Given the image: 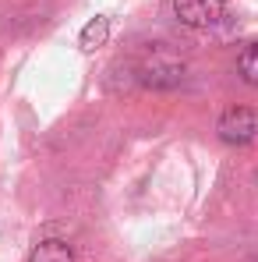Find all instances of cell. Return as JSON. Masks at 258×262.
<instances>
[{"label": "cell", "instance_id": "7a4b0ae2", "mask_svg": "<svg viewBox=\"0 0 258 262\" xmlns=\"http://www.w3.org/2000/svg\"><path fill=\"white\" fill-rule=\"evenodd\" d=\"M255 131H258V117L248 106H230V110H223V117H219V138H223V142L244 145V142L255 138Z\"/></svg>", "mask_w": 258, "mask_h": 262}, {"label": "cell", "instance_id": "5b68a950", "mask_svg": "<svg viewBox=\"0 0 258 262\" xmlns=\"http://www.w3.org/2000/svg\"><path fill=\"white\" fill-rule=\"evenodd\" d=\"M237 71L248 85H258V43H248L237 57Z\"/></svg>", "mask_w": 258, "mask_h": 262}, {"label": "cell", "instance_id": "277c9868", "mask_svg": "<svg viewBox=\"0 0 258 262\" xmlns=\"http://www.w3.org/2000/svg\"><path fill=\"white\" fill-rule=\"evenodd\" d=\"M110 39V18L106 14H96V18H88L85 29H82V36H78V46L92 53V50H99V46H106Z\"/></svg>", "mask_w": 258, "mask_h": 262}, {"label": "cell", "instance_id": "6da1fadb", "mask_svg": "<svg viewBox=\"0 0 258 262\" xmlns=\"http://www.w3.org/2000/svg\"><path fill=\"white\" fill-rule=\"evenodd\" d=\"M226 0H173V14L187 29H209L223 18Z\"/></svg>", "mask_w": 258, "mask_h": 262}, {"label": "cell", "instance_id": "3957f363", "mask_svg": "<svg viewBox=\"0 0 258 262\" xmlns=\"http://www.w3.org/2000/svg\"><path fill=\"white\" fill-rule=\"evenodd\" d=\"M29 262H75V252H71V245L60 241V237H43V241L32 245Z\"/></svg>", "mask_w": 258, "mask_h": 262}]
</instances>
